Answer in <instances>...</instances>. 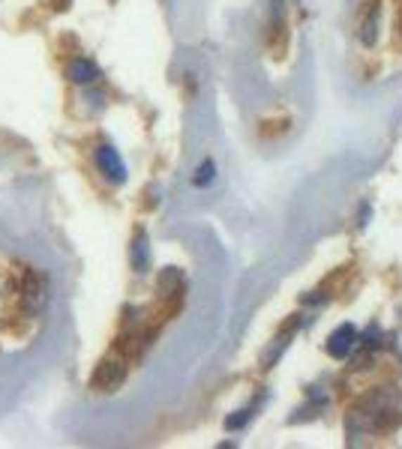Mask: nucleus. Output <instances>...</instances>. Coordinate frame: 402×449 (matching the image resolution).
Wrapping results in <instances>:
<instances>
[{
    "instance_id": "nucleus-1",
    "label": "nucleus",
    "mask_w": 402,
    "mask_h": 449,
    "mask_svg": "<svg viewBox=\"0 0 402 449\" xmlns=\"http://www.w3.org/2000/svg\"><path fill=\"white\" fill-rule=\"evenodd\" d=\"M18 300L27 311H39L46 306V279L37 269H25L18 279Z\"/></svg>"
},
{
    "instance_id": "nucleus-2",
    "label": "nucleus",
    "mask_w": 402,
    "mask_h": 449,
    "mask_svg": "<svg viewBox=\"0 0 402 449\" xmlns=\"http://www.w3.org/2000/svg\"><path fill=\"white\" fill-rule=\"evenodd\" d=\"M127 377V363L124 359H103L93 375H91V389L96 392H115Z\"/></svg>"
},
{
    "instance_id": "nucleus-3",
    "label": "nucleus",
    "mask_w": 402,
    "mask_h": 449,
    "mask_svg": "<svg viewBox=\"0 0 402 449\" xmlns=\"http://www.w3.org/2000/svg\"><path fill=\"white\" fill-rule=\"evenodd\" d=\"M96 165L99 171H103L111 183H124L127 180V165L124 159H120V153L115 147H108V144H103V147H96Z\"/></svg>"
},
{
    "instance_id": "nucleus-4",
    "label": "nucleus",
    "mask_w": 402,
    "mask_h": 449,
    "mask_svg": "<svg viewBox=\"0 0 402 449\" xmlns=\"http://www.w3.org/2000/svg\"><path fill=\"white\" fill-rule=\"evenodd\" d=\"M354 342H357V330L351 327V323H345V327H339V330L328 339V354H330L333 359H345V356L351 354Z\"/></svg>"
},
{
    "instance_id": "nucleus-5",
    "label": "nucleus",
    "mask_w": 402,
    "mask_h": 449,
    "mask_svg": "<svg viewBox=\"0 0 402 449\" xmlns=\"http://www.w3.org/2000/svg\"><path fill=\"white\" fill-rule=\"evenodd\" d=\"M66 75H70V81H75V84H91L99 78V66L87 58H75L70 66H66Z\"/></svg>"
},
{
    "instance_id": "nucleus-6",
    "label": "nucleus",
    "mask_w": 402,
    "mask_h": 449,
    "mask_svg": "<svg viewBox=\"0 0 402 449\" xmlns=\"http://www.w3.org/2000/svg\"><path fill=\"white\" fill-rule=\"evenodd\" d=\"M378 18H382V6H378V0L370 4V13H366L363 25H361V42L363 45H372L375 36H378Z\"/></svg>"
},
{
    "instance_id": "nucleus-7",
    "label": "nucleus",
    "mask_w": 402,
    "mask_h": 449,
    "mask_svg": "<svg viewBox=\"0 0 402 449\" xmlns=\"http://www.w3.org/2000/svg\"><path fill=\"white\" fill-rule=\"evenodd\" d=\"M132 267H136V273L148 269V237L141 231L136 234V243H132Z\"/></svg>"
},
{
    "instance_id": "nucleus-8",
    "label": "nucleus",
    "mask_w": 402,
    "mask_h": 449,
    "mask_svg": "<svg viewBox=\"0 0 402 449\" xmlns=\"http://www.w3.org/2000/svg\"><path fill=\"white\" fill-rule=\"evenodd\" d=\"M214 171H216L214 162L205 159V165H198V171H195V177H193V183H195V186H207L210 180H214Z\"/></svg>"
},
{
    "instance_id": "nucleus-9",
    "label": "nucleus",
    "mask_w": 402,
    "mask_h": 449,
    "mask_svg": "<svg viewBox=\"0 0 402 449\" xmlns=\"http://www.w3.org/2000/svg\"><path fill=\"white\" fill-rule=\"evenodd\" d=\"M249 417H252V410H238L234 417L226 420V429H228V431H238V429H243V425L249 422Z\"/></svg>"
},
{
    "instance_id": "nucleus-10",
    "label": "nucleus",
    "mask_w": 402,
    "mask_h": 449,
    "mask_svg": "<svg viewBox=\"0 0 402 449\" xmlns=\"http://www.w3.org/2000/svg\"><path fill=\"white\" fill-rule=\"evenodd\" d=\"M177 282H181V273H177V269H169V273H162L160 288L162 290H171V285H177Z\"/></svg>"
}]
</instances>
